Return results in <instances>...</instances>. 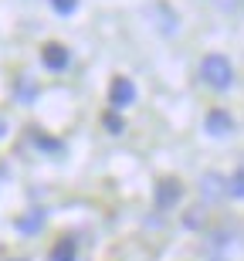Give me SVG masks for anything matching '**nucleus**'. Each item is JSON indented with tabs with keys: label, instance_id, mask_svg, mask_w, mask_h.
Instances as JSON below:
<instances>
[{
	"label": "nucleus",
	"instance_id": "1",
	"mask_svg": "<svg viewBox=\"0 0 244 261\" xmlns=\"http://www.w3.org/2000/svg\"><path fill=\"white\" fill-rule=\"evenodd\" d=\"M200 78H204V85L217 88V92H227L234 85V65H231L227 55H207L200 61Z\"/></svg>",
	"mask_w": 244,
	"mask_h": 261
},
{
	"label": "nucleus",
	"instance_id": "2",
	"mask_svg": "<svg viewBox=\"0 0 244 261\" xmlns=\"http://www.w3.org/2000/svg\"><path fill=\"white\" fill-rule=\"evenodd\" d=\"M132 102H136V85H132V82H129V78H112V88H109V106L116 109H129L132 106Z\"/></svg>",
	"mask_w": 244,
	"mask_h": 261
},
{
	"label": "nucleus",
	"instance_id": "3",
	"mask_svg": "<svg viewBox=\"0 0 244 261\" xmlns=\"http://www.w3.org/2000/svg\"><path fill=\"white\" fill-rule=\"evenodd\" d=\"M41 61H44V68H48V71H65V68H68V61H71V55H68V48H65V44H55V41H51V44H44V48H41Z\"/></svg>",
	"mask_w": 244,
	"mask_h": 261
},
{
	"label": "nucleus",
	"instance_id": "4",
	"mask_svg": "<svg viewBox=\"0 0 244 261\" xmlns=\"http://www.w3.org/2000/svg\"><path fill=\"white\" fill-rule=\"evenodd\" d=\"M180 197H183V187L176 184V180H159L156 184V207L159 211H170Z\"/></svg>",
	"mask_w": 244,
	"mask_h": 261
},
{
	"label": "nucleus",
	"instance_id": "5",
	"mask_svg": "<svg viewBox=\"0 0 244 261\" xmlns=\"http://www.w3.org/2000/svg\"><path fill=\"white\" fill-rule=\"evenodd\" d=\"M204 126H207V133H210V136H227L231 129H234V119L227 116L224 109H214V112H207Z\"/></svg>",
	"mask_w": 244,
	"mask_h": 261
},
{
	"label": "nucleus",
	"instance_id": "6",
	"mask_svg": "<svg viewBox=\"0 0 244 261\" xmlns=\"http://www.w3.org/2000/svg\"><path fill=\"white\" fill-rule=\"evenodd\" d=\"M78 258V244L75 238H61L55 248H51V261H75Z\"/></svg>",
	"mask_w": 244,
	"mask_h": 261
},
{
	"label": "nucleus",
	"instance_id": "7",
	"mask_svg": "<svg viewBox=\"0 0 244 261\" xmlns=\"http://www.w3.org/2000/svg\"><path fill=\"white\" fill-rule=\"evenodd\" d=\"M41 224H44V211H31V217H20L17 221V231L34 234V231H41Z\"/></svg>",
	"mask_w": 244,
	"mask_h": 261
},
{
	"label": "nucleus",
	"instance_id": "8",
	"mask_svg": "<svg viewBox=\"0 0 244 261\" xmlns=\"http://www.w3.org/2000/svg\"><path fill=\"white\" fill-rule=\"evenodd\" d=\"M51 7H55V14L68 17V14H75V10H78V0H51Z\"/></svg>",
	"mask_w": 244,
	"mask_h": 261
},
{
	"label": "nucleus",
	"instance_id": "9",
	"mask_svg": "<svg viewBox=\"0 0 244 261\" xmlns=\"http://www.w3.org/2000/svg\"><path fill=\"white\" fill-rule=\"evenodd\" d=\"M227 194H231V197H241V200H244V170L231 176V187H227Z\"/></svg>",
	"mask_w": 244,
	"mask_h": 261
},
{
	"label": "nucleus",
	"instance_id": "10",
	"mask_svg": "<svg viewBox=\"0 0 244 261\" xmlns=\"http://www.w3.org/2000/svg\"><path fill=\"white\" fill-rule=\"evenodd\" d=\"M105 126H109V129H112V133L119 136V133H122V119H119V116H112V112H109V116H105Z\"/></svg>",
	"mask_w": 244,
	"mask_h": 261
},
{
	"label": "nucleus",
	"instance_id": "11",
	"mask_svg": "<svg viewBox=\"0 0 244 261\" xmlns=\"http://www.w3.org/2000/svg\"><path fill=\"white\" fill-rule=\"evenodd\" d=\"M237 4H241V0H217V7H221V10H234Z\"/></svg>",
	"mask_w": 244,
	"mask_h": 261
},
{
	"label": "nucleus",
	"instance_id": "12",
	"mask_svg": "<svg viewBox=\"0 0 244 261\" xmlns=\"http://www.w3.org/2000/svg\"><path fill=\"white\" fill-rule=\"evenodd\" d=\"M0 129H4V122H0Z\"/></svg>",
	"mask_w": 244,
	"mask_h": 261
}]
</instances>
